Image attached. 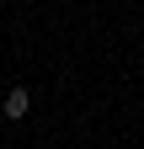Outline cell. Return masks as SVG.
<instances>
[{"instance_id":"obj_1","label":"cell","mask_w":144,"mask_h":149,"mask_svg":"<svg viewBox=\"0 0 144 149\" xmlns=\"http://www.w3.org/2000/svg\"><path fill=\"white\" fill-rule=\"evenodd\" d=\"M27 107H32V91L27 85H11L6 91V117H27Z\"/></svg>"}]
</instances>
